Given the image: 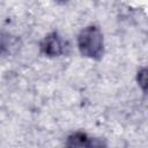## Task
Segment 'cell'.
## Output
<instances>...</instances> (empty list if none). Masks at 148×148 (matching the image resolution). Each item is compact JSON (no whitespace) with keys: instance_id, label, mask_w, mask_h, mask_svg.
I'll list each match as a JSON object with an SVG mask.
<instances>
[{"instance_id":"cell-1","label":"cell","mask_w":148,"mask_h":148,"mask_svg":"<svg viewBox=\"0 0 148 148\" xmlns=\"http://www.w3.org/2000/svg\"><path fill=\"white\" fill-rule=\"evenodd\" d=\"M77 49L81 56L90 59H101L104 51V39L101 29L96 25L83 28L77 36Z\"/></svg>"},{"instance_id":"cell-2","label":"cell","mask_w":148,"mask_h":148,"mask_svg":"<svg viewBox=\"0 0 148 148\" xmlns=\"http://www.w3.org/2000/svg\"><path fill=\"white\" fill-rule=\"evenodd\" d=\"M40 51L44 56L50 58L59 57L64 52V44L60 36L57 32H51L45 36L40 43Z\"/></svg>"},{"instance_id":"cell-3","label":"cell","mask_w":148,"mask_h":148,"mask_svg":"<svg viewBox=\"0 0 148 148\" xmlns=\"http://www.w3.org/2000/svg\"><path fill=\"white\" fill-rule=\"evenodd\" d=\"M98 145H102V143L95 142L94 139H90L87 134L81 132L69 135L66 142V146L68 147H91V146H98Z\"/></svg>"},{"instance_id":"cell-4","label":"cell","mask_w":148,"mask_h":148,"mask_svg":"<svg viewBox=\"0 0 148 148\" xmlns=\"http://www.w3.org/2000/svg\"><path fill=\"white\" fill-rule=\"evenodd\" d=\"M136 81H138V84L140 86V88L143 91H146V87H147V69L146 68H141L138 72Z\"/></svg>"},{"instance_id":"cell-5","label":"cell","mask_w":148,"mask_h":148,"mask_svg":"<svg viewBox=\"0 0 148 148\" xmlns=\"http://www.w3.org/2000/svg\"><path fill=\"white\" fill-rule=\"evenodd\" d=\"M7 46H8V39H7V36L0 31V53H3L6 50H7Z\"/></svg>"},{"instance_id":"cell-6","label":"cell","mask_w":148,"mask_h":148,"mask_svg":"<svg viewBox=\"0 0 148 148\" xmlns=\"http://www.w3.org/2000/svg\"><path fill=\"white\" fill-rule=\"evenodd\" d=\"M56 2H58V3H65V2H67L68 0H54Z\"/></svg>"}]
</instances>
